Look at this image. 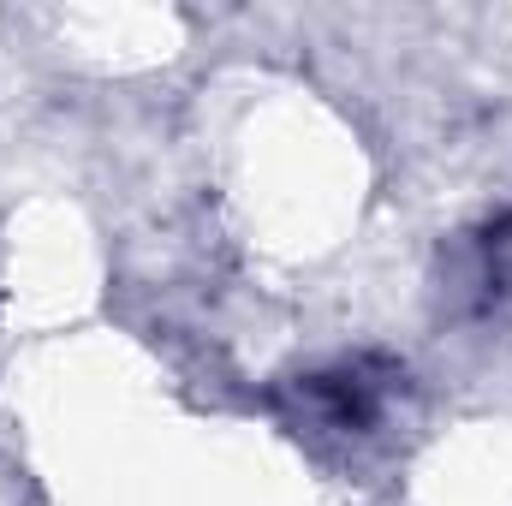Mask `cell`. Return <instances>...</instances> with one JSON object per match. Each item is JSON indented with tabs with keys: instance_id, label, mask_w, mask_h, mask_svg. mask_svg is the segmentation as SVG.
Masks as SVG:
<instances>
[{
	"instance_id": "6da1fadb",
	"label": "cell",
	"mask_w": 512,
	"mask_h": 506,
	"mask_svg": "<svg viewBox=\"0 0 512 506\" xmlns=\"http://www.w3.org/2000/svg\"><path fill=\"white\" fill-rule=\"evenodd\" d=\"M376 399H382V381H370L364 364L304 381V405H310L328 429H364V423L376 417Z\"/></svg>"
}]
</instances>
